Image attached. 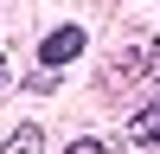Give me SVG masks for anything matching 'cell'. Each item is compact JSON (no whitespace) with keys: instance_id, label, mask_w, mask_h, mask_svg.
I'll return each instance as SVG.
<instances>
[{"instance_id":"5b68a950","label":"cell","mask_w":160,"mask_h":154,"mask_svg":"<svg viewBox=\"0 0 160 154\" xmlns=\"http://www.w3.org/2000/svg\"><path fill=\"white\" fill-rule=\"evenodd\" d=\"M0 90H7V58H0Z\"/></svg>"},{"instance_id":"7a4b0ae2","label":"cell","mask_w":160,"mask_h":154,"mask_svg":"<svg viewBox=\"0 0 160 154\" xmlns=\"http://www.w3.org/2000/svg\"><path fill=\"white\" fill-rule=\"evenodd\" d=\"M128 141H141V148H160V90L148 109H135V122H128Z\"/></svg>"},{"instance_id":"277c9868","label":"cell","mask_w":160,"mask_h":154,"mask_svg":"<svg viewBox=\"0 0 160 154\" xmlns=\"http://www.w3.org/2000/svg\"><path fill=\"white\" fill-rule=\"evenodd\" d=\"M64 154H109V141H96V135H77Z\"/></svg>"},{"instance_id":"6da1fadb","label":"cell","mask_w":160,"mask_h":154,"mask_svg":"<svg viewBox=\"0 0 160 154\" xmlns=\"http://www.w3.org/2000/svg\"><path fill=\"white\" fill-rule=\"evenodd\" d=\"M83 45H90L83 26H51L45 45H38V58H45V64H71V58H83Z\"/></svg>"},{"instance_id":"3957f363","label":"cell","mask_w":160,"mask_h":154,"mask_svg":"<svg viewBox=\"0 0 160 154\" xmlns=\"http://www.w3.org/2000/svg\"><path fill=\"white\" fill-rule=\"evenodd\" d=\"M38 141H45V135H38V122H19V128L7 135V154H38Z\"/></svg>"}]
</instances>
